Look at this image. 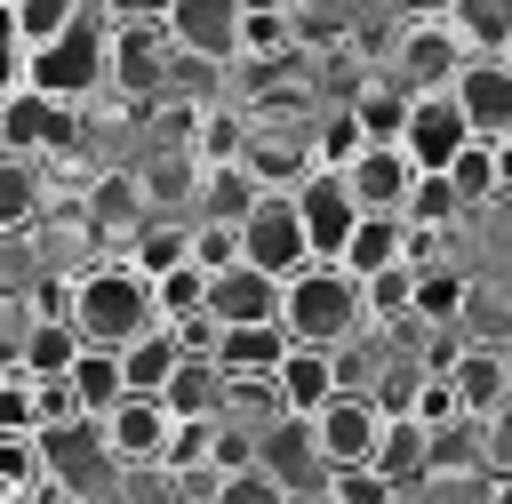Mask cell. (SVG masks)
Returning a JSON list of instances; mask_svg holds the SVG:
<instances>
[{
  "label": "cell",
  "mask_w": 512,
  "mask_h": 504,
  "mask_svg": "<svg viewBox=\"0 0 512 504\" xmlns=\"http://www.w3.org/2000/svg\"><path fill=\"white\" fill-rule=\"evenodd\" d=\"M24 88H40V96H56V104H88V96H104V88H112V16L88 8L72 32H56L48 48H32Z\"/></svg>",
  "instance_id": "3"
},
{
  "label": "cell",
  "mask_w": 512,
  "mask_h": 504,
  "mask_svg": "<svg viewBox=\"0 0 512 504\" xmlns=\"http://www.w3.org/2000/svg\"><path fill=\"white\" fill-rule=\"evenodd\" d=\"M288 504H336V496H328V488H304V496H288Z\"/></svg>",
  "instance_id": "56"
},
{
  "label": "cell",
  "mask_w": 512,
  "mask_h": 504,
  "mask_svg": "<svg viewBox=\"0 0 512 504\" xmlns=\"http://www.w3.org/2000/svg\"><path fill=\"white\" fill-rule=\"evenodd\" d=\"M40 328V304L32 288H0V368H24V344Z\"/></svg>",
  "instance_id": "40"
},
{
  "label": "cell",
  "mask_w": 512,
  "mask_h": 504,
  "mask_svg": "<svg viewBox=\"0 0 512 504\" xmlns=\"http://www.w3.org/2000/svg\"><path fill=\"white\" fill-rule=\"evenodd\" d=\"M64 376H72V392H80V408H88V416H112V408L128 400V368H120V352H112V344H80V360H72Z\"/></svg>",
  "instance_id": "26"
},
{
  "label": "cell",
  "mask_w": 512,
  "mask_h": 504,
  "mask_svg": "<svg viewBox=\"0 0 512 504\" xmlns=\"http://www.w3.org/2000/svg\"><path fill=\"white\" fill-rule=\"evenodd\" d=\"M104 440H112L120 472H144V464H168V448H176V416H168L160 392H128V400L104 416Z\"/></svg>",
  "instance_id": "11"
},
{
  "label": "cell",
  "mask_w": 512,
  "mask_h": 504,
  "mask_svg": "<svg viewBox=\"0 0 512 504\" xmlns=\"http://www.w3.org/2000/svg\"><path fill=\"white\" fill-rule=\"evenodd\" d=\"M208 312H216L224 328H240V320H280V280L240 256V264L208 272Z\"/></svg>",
  "instance_id": "18"
},
{
  "label": "cell",
  "mask_w": 512,
  "mask_h": 504,
  "mask_svg": "<svg viewBox=\"0 0 512 504\" xmlns=\"http://www.w3.org/2000/svg\"><path fill=\"white\" fill-rule=\"evenodd\" d=\"M488 480H512V400L488 416Z\"/></svg>",
  "instance_id": "50"
},
{
  "label": "cell",
  "mask_w": 512,
  "mask_h": 504,
  "mask_svg": "<svg viewBox=\"0 0 512 504\" xmlns=\"http://www.w3.org/2000/svg\"><path fill=\"white\" fill-rule=\"evenodd\" d=\"M376 472H384V480H400V488H424V480H432V432H424L416 416H384Z\"/></svg>",
  "instance_id": "25"
},
{
  "label": "cell",
  "mask_w": 512,
  "mask_h": 504,
  "mask_svg": "<svg viewBox=\"0 0 512 504\" xmlns=\"http://www.w3.org/2000/svg\"><path fill=\"white\" fill-rule=\"evenodd\" d=\"M264 192H272V184H256V168H248V160H232V168H208V176H200V200H192V216L248 224V208H256Z\"/></svg>",
  "instance_id": "27"
},
{
  "label": "cell",
  "mask_w": 512,
  "mask_h": 504,
  "mask_svg": "<svg viewBox=\"0 0 512 504\" xmlns=\"http://www.w3.org/2000/svg\"><path fill=\"white\" fill-rule=\"evenodd\" d=\"M168 80H176V40H168V24H112V88L144 112V104L168 96Z\"/></svg>",
  "instance_id": "7"
},
{
  "label": "cell",
  "mask_w": 512,
  "mask_h": 504,
  "mask_svg": "<svg viewBox=\"0 0 512 504\" xmlns=\"http://www.w3.org/2000/svg\"><path fill=\"white\" fill-rule=\"evenodd\" d=\"M272 376H280V408H288V416H320V408L344 392V376H336V352H328V344H288V360H280Z\"/></svg>",
  "instance_id": "19"
},
{
  "label": "cell",
  "mask_w": 512,
  "mask_h": 504,
  "mask_svg": "<svg viewBox=\"0 0 512 504\" xmlns=\"http://www.w3.org/2000/svg\"><path fill=\"white\" fill-rule=\"evenodd\" d=\"M240 256H248L256 272H272V280H296L304 264H320V256H312V232H304V216H296V192H264V200L248 208Z\"/></svg>",
  "instance_id": "6"
},
{
  "label": "cell",
  "mask_w": 512,
  "mask_h": 504,
  "mask_svg": "<svg viewBox=\"0 0 512 504\" xmlns=\"http://www.w3.org/2000/svg\"><path fill=\"white\" fill-rule=\"evenodd\" d=\"M408 416H416L424 432H440V424H456V416H464V400H456L448 368H432V376H424V392H416V408H408Z\"/></svg>",
  "instance_id": "48"
},
{
  "label": "cell",
  "mask_w": 512,
  "mask_h": 504,
  "mask_svg": "<svg viewBox=\"0 0 512 504\" xmlns=\"http://www.w3.org/2000/svg\"><path fill=\"white\" fill-rule=\"evenodd\" d=\"M496 176H504V200H512V136H496Z\"/></svg>",
  "instance_id": "53"
},
{
  "label": "cell",
  "mask_w": 512,
  "mask_h": 504,
  "mask_svg": "<svg viewBox=\"0 0 512 504\" xmlns=\"http://www.w3.org/2000/svg\"><path fill=\"white\" fill-rule=\"evenodd\" d=\"M448 184L464 192V208H488V200H504V176H496V144H488V136H472V144L448 160Z\"/></svg>",
  "instance_id": "33"
},
{
  "label": "cell",
  "mask_w": 512,
  "mask_h": 504,
  "mask_svg": "<svg viewBox=\"0 0 512 504\" xmlns=\"http://www.w3.org/2000/svg\"><path fill=\"white\" fill-rule=\"evenodd\" d=\"M88 16V0H16V32H24V48H48L56 32H72Z\"/></svg>",
  "instance_id": "39"
},
{
  "label": "cell",
  "mask_w": 512,
  "mask_h": 504,
  "mask_svg": "<svg viewBox=\"0 0 512 504\" xmlns=\"http://www.w3.org/2000/svg\"><path fill=\"white\" fill-rule=\"evenodd\" d=\"M112 504H184V488H176V472H168V464H144V472H120Z\"/></svg>",
  "instance_id": "47"
},
{
  "label": "cell",
  "mask_w": 512,
  "mask_h": 504,
  "mask_svg": "<svg viewBox=\"0 0 512 504\" xmlns=\"http://www.w3.org/2000/svg\"><path fill=\"white\" fill-rule=\"evenodd\" d=\"M72 144H80V104H56L40 88H16L0 104V152L48 160V152H72Z\"/></svg>",
  "instance_id": "8"
},
{
  "label": "cell",
  "mask_w": 512,
  "mask_h": 504,
  "mask_svg": "<svg viewBox=\"0 0 512 504\" xmlns=\"http://www.w3.org/2000/svg\"><path fill=\"white\" fill-rule=\"evenodd\" d=\"M472 144V120H464V104H456V88H424L416 104H408V128H400V152L424 168V176H448V160Z\"/></svg>",
  "instance_id": "9"
},
{
  "label": "cell",
  "mask_w": 512,
  "mask_h": 504,
  "mask_svg": "<svg viewBox=\"0 0 512 504\" xmlns=\"http://www.w3.org/2000/svg\"><path fill=\"white\" fill-rule=\"evenodd\" d=\"M40 208H48V192H40V160L0 152V232H32Z\"/></svg>",
  "instance_id": "31"
},
{
  "label": "cell",
  "mask_w": 512,
  "mask_h": 504,
  "mask_svg": "<svg viewBox=\"0 0 512 504\" xmlns=\"http://www.w3.org/2000/svg\"><path fill=\"white\" fill-rule=\"evenodd\" d=\"M360 152H368V136H360V120H352V112L312 120V168H352Z\"/></svg>",
  "instance_id": "38"
},
{
  "label": "cell",
  "mask_w": 512,
  "mask_h": 504,
  "mask_svg": "<svg viewBox=\"0 0 512 504\" xmlns=\"http://www.w3.org/2000/svg\"><path fill=\"white\" fill-rule=\"evenodd\" d=\"M24 72H32V48H24L16 32H0V104L24 88Z\"/></svg>",
  "instance_id": "51"
},
{
  "label": "cell",
  "mask_w": 512,
  "mask_h": 504,
  "mask_svg": "<svg viewBox=\"0 0 512 504\" xmlns=\"http://www.w3.org/2000/svg\"><path fill=\"white\" fill-rule=\"evenodd\" d=\"M48 256H32V232H0V288H32Z\"/></svg>",
  "instance_id": "49"
},
{
  "label": "cell",
  "mask_w": 512,
  "mask_h": 504,
  "mask_svg": "<svg viewBox=\"0 0 512 504\" xmlns=\"http://www.w3.org/2000/svg\"><path fill=\"white\" fill-rule=\"evenodd\" d=\"M240 24H248V0H176L168 8V40L208 64H240Z\"/></svg>",
  "instance_id": "14"
},
{
  "label": "cell",
  "mask_w": 512,
  "mask_h": 504,
  "mask_svg": "<svg viewBox=\"0 0 512 504\" xmlns=\"http://www.w3.org/2000/svg\"><path fill=\"white\" fill-rule=\"evenodd\" d=\"M96 8H104L112 24H168V8H176V0H96Z\"/></svg>",
  "instance_id": "52"
},
{
  "label": "cell",
  "mask_w": 512,
  "mask_h": 504,
  "mask_svg": "<svg viewBox=\"0 0 512 504\" xmlns=\"http://www.w3.org/2000/svg\"><path fill=\"white\" fill-rule=\"evenodd\" d=\"M328 496H336V504H408V488L384 480L376 464H344V472H328Z\"/></svg>",
  "instance_id": "43"
},
{
  "label": "cell",
  "mask_w": 512,
  "mask_h": 504,
  "mask_svg": "<svg viewBox=\"0 0 512 504\" xmlns=\"http://www.w3.org/2000/svg\"><path fill=\"white\" fill-rule=\"evenodd\" d=\"M456 104L472 120V136H512V56H464L456 72Z\"/></svg>",
  "instance_id": "15"
},
{
  "label": "cell",
  "mask_w": 512,
  "mask_h": 504,
  "mask_svg": "<svg viewBox=\"0 0 512 504\" xmlns=\"http://www.w3.org/2000/svg\"><path fill=\"white\" fill-rule=\"evenodd\" d=\"M40 456H48V480H56V488H72V496H88V504H112L120 456H112V440H104V416H72V424L40 432Z\"/></svg>",
  "instance_id": "4"
},
{
  "label": "cell",
  "mask_w": 512,
  "mask_h": 504,
  "mask_svg": "<svg viewBox=\"0 0 512 504\" xmlns=\"http://www.w3.org/2000/svg\"><path fill=\"white\" fill-rule=\"evenodd\" d=\"M296 216H304V232H312V256H320V264H336V256H344V240H352V224H360L368 208L352 200L344 168H312V176L296 184Z\"/></svg>",
  "instance_id": "10"
},
{
  "label": "cell",
  "mask_w": 512,
  "mask_h": 504,
  "mask_svg": "<svg viewBox=\"0 0 512 504\" xmlns=\"http://www.w3.org/2000/svg\"><path fill=\"white\" fill-rule=\"evenodd\" d=\"M152 296H160V320H192V312H208V264H176L168 280H152Z\"/></svg>",
  "instance_id": "41"
},
{
  "label": "cell",
  "mask_w": 512,
  "mask_h": 504,
  "mask_svg": "<svg viewBox=\"0 0 512 504\" xmlns=\"http://www.w3.org/2000/svg\"><path fill=\"white\" fill-rule=\"evenodd\" d=\"M280 328L296 336V344H352L360 328H368V296H360V280L344 272V264H304L296 280H280Z\"/></svg>",
  "instance_id": "2"
},
{
  "label": "cell",
  "mask_w": 512,
  "mask_h": 504,
  "mask_svg": "<svg viewBox=\"0 0 512 504\" xmlns=\"http://www.w3.org/2000/svg\"><path fill=\"white\" fill-rule=\"evenodd\" d=\"M248 8H296V0H248Z\"/></svg>",
  "instance_id": "58"
},
{
  "label": "cell",
  "mask_w": 512,
  "mask_h": 504,
  "mask_svg": "<svg viewBox=\"0 0 512 504\" xmlns=\"http://www.w3.org/2000/svg\"><path fill=\"white\" fill-rule=\"evenodd\" d=\"M408 256H416V232H408V216H360L336 264H344L352 280H376V272H392V264H408Z\"/></svg>",
  "instance_id": "21"
},
{
  "label": "cell",
  "mask_w": 512,
  "mask_h": 504,
  "mask_svg": "<svg viewBox=\"0 0 512 504\" xmlns=\"http://www.w3.org/2000/svg\"><path fill=\"white\" fill-rule=\"evenodd\" d=\"M416 176H424V168H416L400 144H368V152L344 168V184H352V200H360L368 216H400L408 192H416Z\"/></svg>",
  "instance_id": "16"
},
{
  "label": "cell",
  "mask_w": 512,
  "mask_h": 504,
  "mask_svg": "<svg viewBox=\"0 0 512 504\" xmlns=\"http://www.w3.org/2000/svg\"><path fill=\"white\" fill-rule=\"evenodd\" d=\"M160 400H168V416H224V368L200 360V352H184Z\"/></svg>",
  "instance_id": "30"
},
{
  "label": "cell",
  "mask_w": 512,
  "mask_h": 504,
  "mask_svg": "<svg viewBox=\"0 0 512 504\" xmlns=\"http://www.w3.org/2000/svg\"><path fill=\"white\" fill-rule=\"evenodd\" d=\"M448 24H456V40L472 56H504L512 48V0H456Z\"/></svg>",
  "instance_id": "32"
},
{
  "label": "cell",
  "mask_w": 512,
  "mask_h": 504,
  "mask_svg": "<svg viewBox=\"0 0 512 504\" xmlns=\"http://www.w3.org/2000/svg\"><path fill=\"white\" fill-rule=\"evenodd\" d=\"M464 40H456V24L448 16H400V32H392V56L376 64V72H392L408 96H424V88H456V72H464Z\"/></svg>",
  "instance_id": "5"
},
{
  "label": "cell",
  "mask_w": 512,
  "mask_h": 504,
  "mask_svg": "<svg viewBox=\"0 0 512 504\" xmlns=\"http://www.w3.org/2000/svg\"><path fill=\"white\" fill-rule=\"evenodd\" d=\"M72 328L88 336V344H136L144 328H160V296H152V280L128 264V256H112V264H88V272H72Z\"/></svg>",
  "instance_id": "1"
},
{
  "label": "cell",
  "mask_w": 512,
  "mask_h": 504,
  "mask_svg": "<svg viewBox=\"0 0 512 504\" xmlns=\"http://www.w3.org/2000/svg\"><path fill=\"white\" fill-rule=\"evenodd\" d=\"M192 264H208V272L240 264V224H224V216H192Z\"/></svg>",
  "instance_id": "46"
},
{
  "label": "cell",
  "mask_w": 512,
  "mask_h": 504,
  "mask_svg": "<svg viewBox=\"0 0 512 504\" xmlns=\"http://www.w3.org/2000/svg\"><path fill=\"white\" fill-rule=\"evenodd\" d=\"M256 464H264L288 496L328 488V456H320V440H312V416H272V424H256Z\"/></svg>",
  "instance_id": "13"
},
{
  "label": "cell",
  "mask_w": 512,
  "mask_h": 504,
  "mask_svg": "<svg viewBox=\"0 0 512 504\" xmlns=\"http://www.w3.org/2000/svg\"><path fill=\"white\" fill-rule=\"evenodd\" d=\"M312 440H320L328 472H344V464H376V440H384V408H376L368 392H336V400L312 416Z\"/></svg>",
  "instance_id": "12"
},
{
  "label": "cell",
  "mask_w": 512,
  "mask_h": 504,
  "mask_svg": "<svg viewBox=\"0 0 512 504\" xmlns=\"http://www.w3.org/2000/svg\"><path fill=\"white\" fill-rule=\"evenodd\" d=\"M0 432H40V384L24 368H0Z\"/></svg>",
  "instance_id": "45"
},
{
  "label": "cell",
  "mask_w": 512,
  "mask_h": 504,
  "mask_svg": "<svg viewBox=\"0 0 512 504\" xmlns=\"http://www.w3.org/2000/svg\"><path fill=\"white\" fill-rule=\"evenodd\" d=\"M176 360H184V344H176V328L160 320V328H144L136 344H120V368H128V392H168V376H176Z\"/></svg>",
  "instance_id": "29"
},
{
  "label": "cell",
  "mask_w": 512,
  "mask_h": 504,
  "mask_svg": "<svg viewBox=\"0 0 512 504\" xmlns=\"http://www.w3.org/2000/svg\"><path fill=\"white\" fill-rule=\"evenodd\" d=\"M288 344H296V336H288L280 320H240V328L216 336V368H224V376H272V368L288 360Z\"/></svg>",
  "instance_id": "23"
},
{
  "label": "cell",
  "mask_w": 512,
  "mask_h": 504,
  "mask_svg": "<svg viewBox=\"0 0 512 504\" xmlns=\"http://www.w3.org/2000/svg\"><path fill=\"white\" fill-rule=\"evenodd\" d=\"M448 384H456L464 416H496L512 400V344H456L448 352Z\"/></svg>",
  "instance_id": "17"
},
{
  "label": "cell",
  "mask_w": 512,
  "mask_h": 504,
  "mask_svg": "<svg viewBox=\"0 0 512 504\" xmlns=\"http://www.w3.org/2000/svg\"><path fill=\"white\" fill-rule=\"evenodd\" d=\"M200 176H208V168H200L192 144H152V152L136 160V184H144V208H152V216H168L176 200L192 208V200H200Z\"/></svg>",
  "instance_id": "20"
},
{
  "label": "cell",
  "mask_w": 512,
  "mask_h": 504,
  "mask_svg": "<svg viewBox=\"0 0 512 504\" xmlns=\"http://www.w3.org/2000/svg\"><path fill=\"white\" fill-rule=\"evenodd\" d=\"M120 256H128L144 280H168L176 264H192V216H144V224L120 240Z\"/></svg>",
  "instance_id": "22"
},
{
  "label": "cell",
  "mask_w": 512,
  "mask_h": 504,
  "mask_svg": "<svg viewBox=\"0 0 512 504\" xmlns=\"http://www.w3.org/2000/svg\"><path fill=\"white\" fill-rule=\"evenodd\" d=\"M464 296H472V280H464L456 264H416V304H408V320L456 328V320H464Z\"/></svg>",
  "instance_id": "28"
},
{
  "label": "cell",
  "mask_w": 512,
  "mask_h": 504,
  "mask_svg": "<svg viewBox=\"0 0 512 504\" xmlns=\"http://www.w3.org/2000/svg\"><path fill=\"white\" fill-rule=\"evenodd\" d=\"M488 504H512V480H488Z\"/></svg>",
  "instance_id": "55"
},
{
  "label": "cell",
  "mask_w": 512,
  "mask_h": 504,
  "mask_svg": "<svg viewBox=\"0 0 512 504\" xmlns=\"http://www.w3.org/2000/svg\"><path fill=\"white\" fill-rule=\"evenodd\" d=\"M456 336H464V344H512V296H496L488 280H472V296H464V320H456Z\"/></svg>",
  "instance_id": "35"
},
{
  "label": "cell",
  "mask_w": 512,
  "mask_h": 504,
  "mask_svg": "<svg viewBox=\"0 0 512 504\" xmlns=\"http://www.w3.org/2000/svg\"><path fill=\"white\" fill-rule=\"evenodd\" d=\"M80 344H88V336H80L72 320H40L32 344H24V376H64V368L80 360Z\"/></svg>",
  "instance_id": "36"
},
{
  "label": "cell",
  "mask_w": 512,
  "mask_h": 504,
  "mask_svg": "<svg viewBox=\"0 0 512 504\" xmlns=\"http://www.w3.org/2000/svg\"><path fill=\"white\" fill-rule=\"evenodd\" d=\"M408 232H456V216H464V192L448 184V176H416V192H408Z\"/></svg>",
  "instance_id": "34"
},
{
  "label": "cell",
  "mask_w": 512,
  "mask_h": 504,
  "mask_svg": "<svg viewBox=\"0 0 512 504\" xmlns=\"http://www.w3.org/2000/svg\"><path fill=\"white\" fill-rule=\"evenodd\" d=\"M48 480V456H40V432H0V488H40Z\"/></svg>",
  "instance_id": "42"
},
{
  "label": "cell",
  "mask_w": 512,
  "mask_h": 504,
  "mask_svg": "<svg viewBox=\"0 0 512 504\" xmlns=\"http://www.w3.org/2000/svg\"><path fill=\"white\" fill-rule=\"evenodd\" d=\"M208 504H288V488H280L264 464H240V472H216Z\"/></svg>",
  "instance_id": "44"
},
{
  "label": "cell",
  "mask_w": 512,
  "mask_h": 504,
  "mask_svg": "<svg viewBox=\"0 0 512 504\" xmlns=\"http://www.w3.org/2000/svg\"><path fill=\"white\" fill-rule=\"evenodd\" d=\"M408 104H416V96H408L392 72H376V80H360V88H352V104H344V112L360 120V136H368V144H400Z\"/></svg>",
  "instance_id": "24"
},
{
  "label": "cell",
  "mask_w": 512,
  "mask_h": 504,
  "mask_svg": "<svg viewBox=\"0 0 512 504\" xmlns=\"http://www.w3.org/2000/svg\"><path fill=\"white\" fill-rule=\"evenodd\" d=\"M504 56H512V48H504Z\"/></svg>",
  "instance_id": "59"
},
{
  "label": "cell",
  "mask_w": 512,
  "mask_h": 504,
  "mask_svg": "<svg viewBox=\"0 0 512 504\" xmlns=\"http://www.w3.org/2000/svg\"><path fill=\"white\" fill-rule=\"evenodd\" d=\"M456 0H400V16H448Z\"/></svg>",
  "instance_id": "54"
},
{
  "label": "cell",
  "mask_w": 512,
  "mask_h": 504,
  "mask_svg": "<svg viewBox=\"0 0 512 504\" xmlns=\"http://www.w3.org/2000/svg\"><path fill=\"white\" fill-rule=\"evenodd\" d=\"M0 504H32V496H24V488H0Z\"/></svg>",
  "instance_id": "57"
},
{
  "label": "cell",
  "mask_w": 512,
  "mask_h": 504,
  "mask_svg": "<svg viewBox=\"0 0 512 504\" xmlns=\"http://www.w3.org/2000/svg\"><path fill=\"white\" fill-rule=\"evenodd\" d=\"M288 40H296V8H248V24H240V56L288 64Z\"/></svg>",
  "instance_id": "37"
}]
</instances>
